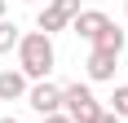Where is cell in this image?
Masks as SVG:
<instances>
[{"mask_svg": "<svg viewBox=\"0 0 128 123\" xmlns=\"http://www.w3.org/2000/svg\"><path fill=\"white\" fill-rule=\"evenodd\" d=\"M97 123H124V119H119V114H110V110H102V114H97Z\"/></svg>", "mask_w": 128, "mask_h": 123, "instance_id": "obj_11", "label": "cell"}, {"mask_svg": "<svg viewBox=\"0 0 128 123\" xmlns=\"http://www.w3.org/2000/svg\"><path fill=\"white\" fill-rule=\"evenodd\" d=\"M4 13H9V0H0V22H4Z\"/></svg>", "mask_w": 128, "mask_h": 123, "instance_id": "obj_13", "label": "cell"}, {"mask_svg": "<svg viewBox=\"0 0 128 123\" xmlns=\"http://www.w3.org/2000/svg\"><path fill=\"white\" fill-rule=\"evenodd\" d=\"M102 110H106V106L93 97L88 84H80V79H75V84H62V114L71 123H97Z\"/></svg>", "mask_w": 128, "mask_h": 123, "instance_id": "obj_2", "label": "cell"}, {"mask_svg": "<svg viewBox=\"0 0 128 123\" xmlns=\"http://www.w3.org/2000/svg\"><path fill=\"white\" fill-rule=\"evenodd\" d=\"M18 40H22V26L13 22V18H4L0 22V57L4 53H18Z\"/></svg>", "mask_w": 128, "mask_h": 123, "instance_id": "obj_9", "label": "cell"}, {"mask_svg": "<svg viewBox=\"0 0 128 123\" xmlns=\"http://www.w3.org/2000/svg\"><path fill=\"white\" fill-rule=\"evenodd\" d=\"M53 66H58L53 40L44 35V31H22V40H18V70H22L31 84H40V79L53 75Z\"/></svg>", "mask_w": 128, "mask_h": 123, "instance_id": "obj_1", "label": "cell"}, {"mask_svg": "<svg viewBox=\"0 0 128 123\" xmlns=\"http://www.w3.org/2000/svg\"><path fill=\"white\" fill-rule=\"evenodd\" d=\"M75 13H80V0H49V4L40 9V31L49 40L58 35V31H71Z\"/></svg>", "mask_w": 128, "mask_h": 123, "instance_id": "obj_3", "label": "cell"}, {"mask_svg": "<svg viewBox=\"0 0 128 123\" xmlns=\"http://www.w3.org/2000/svg\"><path fill=\"white\" fill-rule=\"evenodd\" d=\"M124 13H128V4H124Z\"/></svg>", "mask_w": 128, "mask_h": 123, "instance_id": "obj_15", "label": "cell"}, {"mask_svg": "<svg viewBox=\"0 0 128 123\" xmlns=\"http://www.w3.org/2000/svg\"><path fill=\"white\" fill-rule=\"evenodd\" d=\"M115 66H119V53H106V49H93L88 62H84V70H88L93 84H110L115 79Z\"/></svg>", "mask_w": 128, "mask_h": 123, "instance_id": "obj_5", "label": "cell"}, {"mask_svg": "<svg viewBox=\"0 0 128 123\" xmlns=\"http://www.w3.org/2000/svg\"><path fill=\"white\" fill-rule=\"evenodd\" d=\"M0 123H18V119H9V114H4V119H0Z\"/></svg>", "mask_w": 128, "mask_h": 123, "instance_id": "obj_14", "label": "cell"}, {"mask_svg": "<svg viewBox=\"0 0 128 123\" xmlns=\"http://www.w3.org/2000/svg\"><path fill=\"white\" fill-rule=\"evenodd\" d=\"M106 22H110V18H106L102 9H80V13H75V22H71V31H75L80 40H88V44H93V40L106 31Z\"/></svg>", "mask_w": 128, "mask_h": 123, "instance_id": "obj_6", "label": "cell"}, {"mask_svg": "<svg viewBox=\"0 0 128 123\" xmlns=\"http://www.w3.org/2000/svg\"><path fill=\"white\" fill-rule=\"evenodd\" d=\"M26 4H31V0H26Z\"/></svg>", "mask_w": 128, "mask_h": 123, "instance_id": "obj_16", "label": "cell"}, {"mask_svg": "<svg viewBox=\"0 0 128 123\" xmlns=\"http://www.w3.org/2000/svg\"><path fill=\"white\" fill-rule=\"evenodd\" d=\"M44 123H71V119H66L62 110H58V114H49V119H44Z\"/></svg>", "mask_w": 128, "mask_h": 123, "instance_id": "obj_12", "label": "cell"}, {"mask_svg": "<svg viewBox=\"0 0 128 123\" xmlns=\"http://www.w3.org/2000/svg\"><path fill=\"white\" fill-rule=\"evenodd\" d=\"M26 106H31L36 114H44V119L58 114V110H62V84H53V79L31 84V88H26Z\"/></svg>", "mask_w": 128, "mask_h": 123, "instance_id": "obj_4", "label": "cell"}, {"mask_svg": "<svg viewBox=\"0 0 128 123\" xmlns=\"http://www.w3.org/2000/svg\"><path fill=\"white\" fill-rule=\"evenodd\" d=\"M26 88H31V79L22 70H0V101H22Z\"/></svg>", "mask_w": 128, "mask_h": 123, "instance_id": "obj_7", "label": "cell"}, {"mask_svg": "<svg viewBox=\"0 0 128 123\" xmlns=\"http://www.w3.org/2000/svg\"><path fill=\"white\" fill-rule=\"evenodd\" d=\"M110 114L128 119V84H119V88H115V97H110Z\"/></svg>", "mask_w": 128, "mask_h": 123, "instance_id": "obj_10", "label": "cell"}, {"mask_svg": "<svg viewBox=\"0 0 128 123\" xmlns=\"http://www.w3.org/2000/svg\"><path fill=\"white\" fill-rule=\"evenodd\" d=\"M124 31H119V26L115 22H106V31H102V35H97V40H93V49H106V53H124Z\"/></svg>", "mask_w": 128, "mask_h": 123, "instance_id": "obj_8", "label": "cell"}]
</instances>
